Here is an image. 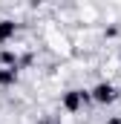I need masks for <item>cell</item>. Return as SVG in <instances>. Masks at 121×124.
<instances>
[{
  "label": "cell",
  "mask_w": 121,
  "mask_h": 124,
  "mask_svg": "<svg viewBox=\"0 0 121 124\" xmlns=\"http://www.w3.org/2000/svg\"><path fill=\"white\" fill-rule=\"evenodd\" d=\"M87 98H90L87 93H75V90H72V93L63 95V107H66V110H78V107H81Z\"/></svg>",
  "instance_id": "6da1fadb"
},
{
  "label": "cell",
  "mask_w": 121,
  "mask_h": 124,
  "mask_svg": "<svg viewBox=\"0 0 121 124\" xmlns=\"http://www.w3.org/2000/svg\"><path fill=\"white\" fill-rule=\"evenodd\" d=\"M92 98L101 101V104H104V101H113V87H110V84H98V87L92 90Z\"/></svg>",
  "instance_id": "7a4b0ae2"
},
{
  "label": "cell",
  "mask_w": 121,
  "mask_h": 124,
  "mask_svg": "<svg viewBox=\"0 0 121 124\" xmlns=\"http://www.w3.org/2000/svg\"><path fill=\"white\" fill-rule=\"evenodd\" d=\"M15 35V23L12 20H0V40H9Z\"/></svg>",
  "instance_id": "3957f363"
},
{
  "label": "cell",
  "mask_w": 121,
  "mask_h": 124,
  "mask_svg": "<svg viewBox=\"0 0 121 124\" xmlns=\"http://www.w3.org/2000/svg\"><path fill=\"white\" fill-rule=\"evenodd\" d=\"M15 78H17V72H15V66H12V69H6V72H0V84H12Z\"/></svg>",
  "instance_id": "277c9868"
},
{
  "label": "cell",
  "mask_w": 121,
  "mask_h": 124,
  "mask_svg": "<svg viewBox=\"0 0 121 124\" xmlns=\"http://www.w3.org/2000/svg\"><path fill=\"white\" fill-rule=\"evenodd\" d=\"M113 124H121V121H118V118H115V121H113Z\"/></svg>",
  "instance_id": "5b68a950"
},
{
  "label": "cell",
  "mask_w": 121,
  "mask_h": 124,
  "mask_svg": "<svg viewBox=\"0 0 121 124\" xmlns=\"http://www.w3.org/2000/svg\"><path fill=\"white\" fill-rule=\"evenodd\" d=\"M40 124H52V121H40Z\"/></svg>",
  "instance_id": "8992f818"
}]
</instances>
